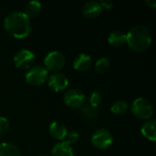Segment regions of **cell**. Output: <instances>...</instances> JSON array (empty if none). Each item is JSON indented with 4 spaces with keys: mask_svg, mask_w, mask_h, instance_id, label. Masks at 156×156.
I'll use <instances>...</instances> for the list:
<instances>
[{
    "mask_svg": "<svg viewBox=\"0 0 156 156\" xmlns=\"http://www.w3.org/2000/svg\"><path fill=\"white\" fill-rule=\"evenodd\" d=\"M66 106L70 109H80L86 102L85 94L79 89H70L66 91L63 97Z\"/></svg>",
    "mask_w": 156,
    "mask_h": 156,
    "instance_id": "cell-7",
    "label": "cell"
},
{
    "mask_svg": "<svg viewBox=\"0 0 156 156\" xmlns=\"http://www.w3.org/2000/svg\"><path fill=\"white\" fill-rule=\"evenodd\" d=\"M108 42L112 47H122L126 44V34L120 30L112 31L108 37Z\"/></svg>",
    "mask_w": 156,
    "mask_h": 156,
    "instance_id": "cell-15",
    "label": "cell"
},
{
    "mask_svg": "<svg viewBox=\"0 0 156 156\" xmlns=\"http://www.w3.org/2000/svg\"><path fill=\"white\" fill-rule=\"evenodd\" d=\"M131 111L134 117L143 121H149L154 115L153 104L149 100L143 97H139L133 101Z\"/></svg>",
    "mask_w": 156,
    "mask_h": 156,
    "instance_id": "cell-3",
    "label": "cell"
},
{
    "mask_svg": "<svg viewBox=\"0 0 156 156\" xmlns=\"http://www.w3.org/2000/svg\"><path fill=\"white\" fill-rule=\"evenodd\" d=\"M66 64V58L63 53L58 50L49 52L44 58V68L53 73L59 72Z\"/></svg>",
    "mask_w": 156,
    "mask_h": 156,
    "instance_id": "cell-5",
    "label": "cell"
},
{
    "mask_svg": "<svg viewBox=\"0 0 156 156\" xmlns=\"http://www.w3.org/2000/svg\"><path fill=\"white\" fill-rule=\"evenodd\" d=\"M40 156H48V155H45V154H43V155H40Z\"/></svg>",
    "mask_w": 156,
    "mask_h": 156,
    "instance_id": "cell-26",
    "label": "cell"
},
{
    "mask_svg": "<svg viewBox=\"0 0 156 156\" xmlns=\"http://www.w3.org/2000/svg\"><path fill=\"white\" fill-rule=\"evenodd\" d=\"M110 65H111V62L109 60V58L103 57V58H99L96 63H95V70L100 73V74H104L108 71L109 68H110Z\"/></svg>",
    "mask_w": 156,
    "mask_h": 156,
    "instance_id": "cell-20",
    "label": "cell"
},
{
    "mask_svg": "<svg viewBox=\"0 0 156 156\" xmlns=\"http://www.w3.org/2000/svg\"><path fill=\"white\" fill-rule=\"evenodd\" d=\"M48 86L55 92H60L65 90L69 84V79L66 75L60 72L52 73L50 76L48 77Z\"/></svg>",
    "mask_w": 156,
    "mask_h": 156,
    "instance_id": "cell-9",
    "label": "cell"
},
{
    "mask_svg": "<svg viewBox=\"0 0 156 156\" xmlns=\"http://www.w3.org/2000/svg\"><path fill=\"white\" fill-rule=\"evenodd\" d=\"M101 100H102V98H101V93L100 92H98V91H93L91 94H90V99H89V103L92 106V107H94V108H98L99 107V105L101 104Z\"/></svg>",
    "mask_w": 156,
    "mask_h": 156,
    "instance_id": "cell-22",
    "label": "cell"
},
{
    "mask_svg": "<svg viewBox=\"0 0 156 156\" xmlns=\"http://www.w3.org/2000/svg\"><path fill=\"white\" fill-rule=\"evenodd\" d=\"M42 8V5L39 1H29L27 3V5H25V10L24 13L29 17H36L37 16L39 15L40 11Z\"/></svg>",
    "mask_w": 156,
    "mask_h": 156,
    "instance_id": "cell-17",
    "label": "cell"
},
{
    "mask_svg": "<svg viewBox=\"0 0 156 156\" xmlns=\"http://www.w3.org/2000/svg\"><path fill=\"white\" fill-rule=\"evenodd\" d=\"M91 66V57L86 53L79 54L73 60L72 67L79 72H84L90 69Z\"/></svg>",
    "mask_w": 156,
    "mask_h": 156,
    "instance_id": "cell-11",
    "label": "cell"
},
{
    "mask_svg": "<svg viewBox=\"0 0 156 156\" xmlns=\"http://www.w3.org/2000/svg\"><path fill=\"white\" fill-rule=\"evenodd\" d=\"M153 37L150 29L144 26L133 27L126 34V44L134 52L146 51L152 45Z\"/></svg>",
    "mask_w": 156,
    "mask_h": 156,
    "instance_id": "cell-2",
    "label": "cell"
},
{
    "mask_svg": "<svg viewBox=\"0 0 156 156\" xmlns=\"http://www.w3.org/2000/svg\"><path fill=\"white\" fill-rule=\"evenodd\" d=\"M9 130V122L5 117H0V138L3 137Z\"/></svg>",
    "mask_w": 156,
    "mask_h": 156,
    "instance_id": "cell-23",
    "label": "cell"
},
{
    "mask_svg": "<svg viewBox=\"0 0 156 156\" xmlns=\"http://www.w3.org/2000/svg\"><path fill=\"white\" fill-rule=\"evenodd\" d=\"M92 145L99 150H106L113 144V136L106 129H99L91 135Z\"/></svg>",
    "mask_w": 156,
    "mask_h": 156,
    "instance_id": "cell-6",
    "label": "cell"
},
{
    "mask_svg": "<svg viewBox=\"0 0 156 156\" xmlns=\"http://www.w3.org/2000/svg\"><path fill=\"white\" fill-rule=\"evenodd\" d=\"M49 133L50 135L60 142H63L67 133H68V129L67 127L60 122H53L49 125Z\"/></svg>",
    "mask_w": 156,
    "mask_h": 156,
    "instance_id": "cell-12",
    "label": "cell"
},
{
    "mask_svg": "<svg viewBox=\"0 0 156 156\" xmlns=\"http://www.w3.org/2000/svg\"><path fill=\"white\" fill-rule=\"evenodd\" d=\"M0 156H21L17 146L9 142L0 144Z\"/></svg>",
    "mask_w": 156,
    "mask_h": 156,
    "instance_id": "cell-16",
    "label": "cell"
},
{
    "mask_svg": "<svg viewBox=\"0 0 156 156\" xmlns=\"http://www.w3.org/2000/svg\"><path fill=\"white\" fill-rule=\"evenodd\" d=\"M35 54L27 48H23L17 51L14 56V64L19 69H28L32 67L35 61Z\"/></svg>",
    "mask_w": 156,
    "mask_h": 156,
    "instance_id": "cell-8",
    "label": "cell"
},
{
    "mask_svg": "<svg viewBox=\"0 0 156 156\" xmlns=\"http://www.w3.org/2000/svg\"><path fill=\"white\" fill-rule=\"evenodd\" d=\"M141 133L144 138L154 143L156 142V122L154 120L146 121L141 128Z\"/></svg>",
    "mask_w": 156,
    "mask_h": 156,
    "instance_id": "cell-13",
    "label": "cell"
},
{
    "mask_svg": "<svg viewBox=\"0 0 156 156\" xmlns=\"http://www.w3.org/2000/svg\"><path fill=\"white\" fill-rule=\"evenodd\" d=\"M5 31L14 38L24 39L32 30L30 18L22 11H14L6 15L4 19Z\"/></svg>",
    "mask_w": 156,
    "mask_h": 156,
    "instance_id": "cell-1",
    "label": "cell"
},
{
    "mask_svg": "<svg viewBox=\"0 0 156 156\" xmlns=\"http://www.w3.org/2000/svg\"><path fill=\"white\" fill-rule=\"evenodd\" d=\"M100 4H101L102 9H105V10H107V11L112 10V9L113 8V6H114L113 3H112V1H101Z\"/></svg>",
    "mask_w": 156,
    "mask_h": 156,
    "instance_id": "cell-24",
    "label": "cell"
},
{
    "mask_svg": "<svg viewBox=\"0 0 156 156\" xmlns=\"http://www.w3.org/2000/svg\"><path fill=\"white\" fill-rule=\"evenodd\" d=\"M103 9L98 1H89L82 6V13L88 18H96L100 16Z\"/></svg>",
    "mask_w": 156,
    "mask_h": 156,
    "instance_id": "cell-10",
    "label": "cell"
},
{
    "mask_svg": "<svg viewBox=\"0 0 156 156\" xmlns=\"http://www.w3.org/2000/svg\"><path fill=\"white\" fill-rule=\"evenodd\" d=\"M145 3L147 5H149L152 8H155L156 7V1L155 0H145Z\"/></svg>",
    "mask_w": 156,
    "mask_h": 156,
    "instance_id": "cell-25",
    "label": "cell"
},
{
    "mask_svg": "<svg viewBox=\"0 0 156 156\" xmlns=\"http://www.w3.org/2000/svg\"><path fill=\"white\" fill-rule=\"evenodd\" d=\"M80 112L82 117L87 121H93L97 118L99 112L97 108L92 107L89 102H85L83 106L80 108Z\"/></svg>",
    "mask_w": 156,
    "mask_h": 156,
    "instance_id": "cell-18",
    "label": "cell"
},
{
    "mask_svg": "<svg viewBox=\"0 0 156 156\" xmlns=\"http://www.w3.org/2000/svg\"><path fill=\"white\" fill-rule=\"evenodd\" d=\"M129 108L128 103L125 101H115L112 107H111V112L115 114V115H122L124 114Z\"/></svg>",
    "mask_w": 156,
    "mask_h": 156,
    "instance_id": "cell-19",
    "label": "cell"
},
{
    "mask_svg": "<svg viewBox=\"0 0 156 156\" xmlns=\"http://www.w3.org/2000/svg\"><path fill=\"white\" fill-rule=\"evenodd\" d=\"M51 154L52 156H74V151L71 145L65 142H59L53 146Z\"/></svg>",
    "mask_w": 156,
    "mask_h": 156,
    "instance_id": "cell-14",
    "label": "cell"
},
{
    "mask_svg": "<svg viewBox=\"0 0 156 156\" xmlns=\"http://www.w3.org/2000/svg\"><path fill=\"white\" fill-rule=\"evenodd\" d=\"M48 77V71L44 68V66L36 65L27 69L25 75V80L30 86H40L47 81Z\"/></svg>",
    "mask_w": 156,
    "mask_h": 156,
    "instance_id": "cell-4",
    "label": "cell"
},
{
    "mask_svg": "<svg viewBox=\"0 0 156 156\" xmlns=\"http://www.w3.org/2000/svg\"><path fill=\"white\" fill-rule=\"evenodd\" d=\"M79 139H80V133L77 131H69V132H68L63 142H65L66 144H68L69 145H72V144H76L79 141Z\"/></svg>",
    "mask_w": 156,
    "mask_h": 156,
    "instance_id": "cell-21",
    "label": "cell"
}]
</instances>
